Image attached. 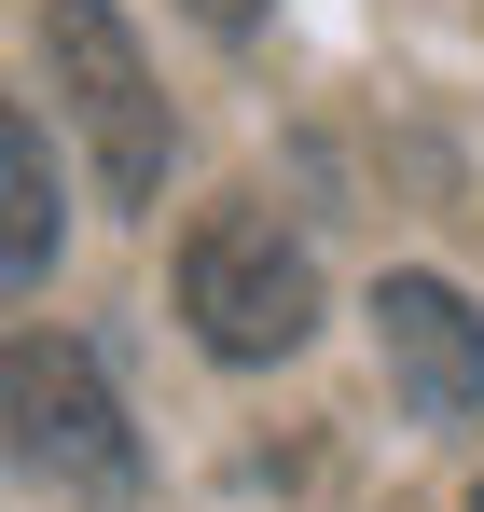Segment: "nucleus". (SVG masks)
Masks as SVG:
<instances>
[{
    "label": "nucleus",
    "instance_id": "nucleus-3",
    "mask_svg": "<svg viewBox=\"0 0 484 512\" xmlns=\"http://www.w3.org/2000/svg\"><path fill=\"white\" fill-rule=\"evenodd\" d=\"M0 429H14V457L56 471V485H139V429L111 402L97 346H70V333H14L0 346Z\"/></svg>",
    "mask_w": 484,
    "mask_h": 512
},
{
    "label": "nucleus",
    "instance_id": "nucleus-7",
    "mask_svg": "<svg viewBox=\"0 0 484 512\" xmlns=\"http://www.w3.org/2000/svg\"><path fill=\"white\" fill-rule=\"evenodd\" d=\"M471 512H484V485H471Z\"/></svg>",
    "mask_w": 484,
    "mask_h": 512
},
{
    "label": "nucleus",
    "instance_id": "nucleus-6",
    "mask_svg": "<svg viewBox=\"0 0 484 512\" xmlns=\"http://www.w3.org/2000/svg\"><path fill=\"white\" fill-rule=\"evenodd\" d=\"M194 14H208L222 42H249V28H263V0H194Z\"/></svg>",
    "mask_w": 484,
    "mask_h": 512
},
{
    "label": "nucleus",
    "instance_id": "nucleus-4",
    "mask_svg": "<svg viewBox=\"0 0 484 512\" xmlns=\"http://www.w3.org/2000/svg\"><path fill=\"white\" fill-rule=\"evenodd\" d=\"M374 346H388V374H402V402L429 429L484 416V319H471L457 277H388L374 291Z\"/></svg>",
    "mask_w": 484,
    "mask_h": 512
},
{
    "label": "nucleus",
    "instance_id": "nucleus-1",
    "mask_svg": "<svg viewBox=\"0 0 484 512\" xmlns=\"http://www.w3.org/2000/svg\"><path fill=\"white\" fill-rule=\"evenodd\" d=\"M180 319L208 360H291L305 319H319V263L277 208H208L180 236Z\"/></svg>",
    "mask_w": 484,
    "mask_h": 512
},
{
    "label": "nucleus",
    "instance_id": "nucleus-2",
    "mask_svg": "<svg viewBox=\"0 0 484 512\" xmlns=\"http://www.w3.org/2000/svg\"><path fill=\"white\" fill-rule=\"evenodd\" d=\"M42 70L70 97L83 153H97V194L111 208H153L166 194V97L139 70V42H125V14L111 0H42Z\"/></svg>",
    "mask_w": 484,
    "mask_h": 512
},
{
    "label": "nucleus",
    "instance_id": "nucleus-5",
    "mask_svg": "<svg viewBox=\"0 0 484 512\" xmlns=\"http://www.w3.org/2000/svg\"><path fill=\"white\" fill-rule=\"evenodd\" d=\"M56 153H42V125L0 97V291H28L42 263H56Z\"/></svg>",
    "mask_w": 484,
    "mask_h": 512
}]
</instances>
